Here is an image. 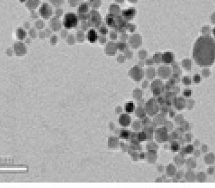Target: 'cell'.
Listing matches in <instances>:
<instances>
[{
	"label": "cell",
	"instance_id": "11",
	"mask_svg": "<svg viewBox=\"0 0 215 188\" xmlns=\"http://www.w3.org/2000/svg\"><path fill=\"white\" fill-rule=\"evenodd\" d=\"M174 55L173 53L167 52L164 53L162 56V60L165 63H170L173 61Z\"/></svg>",
	"mask_w": 215,
	"mask_h": 188
},
{
	"label": "cell",
	"instance_id": "1",
	"mask_svg": "<svg viewBox=\"0 0 215 188\" xmlns=\"http://www.w3.org/2000/svg\"><path fill=\"white\" fill-rule=\"evenodd\" d=\"M193 57L197 65L203 67L212 65L215 62V41L209 35L199 37L194 43Z\"/></svg>",
	"mask_w": 215,
	"mask_h": 188
},
{
	"label": "cell",
	"instance_id": "21",
	"mask_svg": "<svg viewBox=\"0 0 215 188\" xmlns=\"http://www.w3.org/2000/svg\"><path fill=\"white\" fill-rule=\"evenodd\" d=\"M192 94V92L190 90H185L184 92V94L186 97H189Z\"/></svg>",
	"mask_w": 215,
	"mask_h": 188
},
{
	"label": "cell",
	"instance_id": "17",
	"mask_svg": "<svg viewBox=\"0 0 215 188\" xmlns=\"http://www.w3.org/2000/svg\"><path fill=\"white\" fill-rule=\"evenodd\" d=\"M170 147H171V150L173 152H177L180 149V146H179L178 143L177 142H174L172 143Z\"/></svg>",
	"mask_w": 215,
	"mask_h": 188
},
{
	"label": "cell",
	"instance_id": "13",
	"mask_svg": "<svg viewBox=\"0 0 215 188\" xmlns=\"http://www.w3.org/2000/svg\"><path fill=\"white\" fill-rule=\"evenodd\" d=\"M39 4V0H28L26 3V6L29 8H36Z\"/></svg>",
	"mask_w": 215,
	"mask_h": 188
},
{
	"label": "cell",
	"instance_id": "16",
	"mask_svg": "<svg viewBox=\"0 0 215 188\" xmlns=\"http://www.w3.org/2000/svg\"><path fill=\"white\" fill-rule=\"evenodd\" d=\"M130 132L126 130H123L120 132V137L124 139H128L130 137Z\"/></svg>",
	"mask_w": 215,
	"mask_h": 188
},
{
	"label": "cell",
	"instance_id": "19",
	"mask_svg": "<svg viewBox=\"0 0 215 188\" xmlns=\"http://www.w3.org/2000/svg\"><path fill=\"white\" fill-rule=\"evenodd\" d=\"M146 138V134L144 132H140L138 135V139L140 141H144Z\"/></svg>",
	"mask_w": 215,
	"mask_h": 188
},
{
	"label": "cell",
	"instance_id": "20",
	"mask_svg": "<svg viewBox=\"0 0 215 188\" xmlns=\"http://www.w3.org/2000/svg\"><path fill=\"white\" fill-rule=\"evenodd\" d=\"M99 32L100 33H101L103 35H106L108 32V29L106 28V27H102L99 28Z\"/></svg>",
	"mask_w": 215,
	"mask_h": 188
},
{
	"label": "cell",
	"instance_id": "15",
	"mask_svg": "<svg viewBox=\"0 0 215 188\" xmlns=\"http://www.w3.org/2000/svg\"><path fill=\"white\" fill-rule=\"evenodd\" d=\"M88 10V6L87 4H83L79 7V12L80 13L87 12Z\"/></svg>",
	"mask_w": 215,
	"mask_h": 188
},
{
	"label": "cell",
	"instance_id": "7",
	"mask_svg": "<svg viewBox=\"0 0 215 188\" xmlns=\"http://www.w3.org/2000/svg\"><path fill=\"white\" fill-rule=\"evenodd\" d=\"M136 14V10L133 8L126 9L122 11V16L127 20H132Z\"/></svg>",
	"mask_w": 215,
	"mask_h": 188
},
{
	"label": "cell",
	"instance_id": "18",
	"mask_svg": "<svg viewBox=\"0 0 215 188\" xmlns=\"http://www.w3.org/2000/svg\"><path fill=\"white\" fill-rule=\"evenodd\" d=\"M193 151V147L192 145H188L184 148V152L186 154H190Z\"/></svg>",
	"mask_w": 215,
	"mask_h": 188
},
{
	"label": "cell",
	"instance_id": "12",
	"mask_svg": "<svg viewBox=\"0 0 215 188\" xmlns=\"http://www.w3.org/2000/svg\"><path fill=\"white\" fill-rule=\"evenodd\" d=\"M16 36L19 40H23L26 36V32L25 30L22 28H18L16 31Z\"/></svg>",
	"mask_w": 215,
	"mask_h": 188
},
{
	"label": "cell",
	"instance_id": "3",
	"mask_svg": "<svg viewBox=\"0 0 215 188\" xmlns=\"http://www.w3.org/2000/svg\"><path fill=\"white\" fill-rule=\"evenodd\" d=\"M106 23L111 27H115L116 28H120L124 27V21L120 17L115 16L113 15H108L106 17Z\"/></svg>",
	"mask_w": 215,
	"mask_h": 188
},
{
	"label": "cell",
	"instance_id": "10",
	"mask_svg": "<svg viewBox=\"0 0 215 188\" xmlns=\"http://www.w3.org/2000/svg\"><path fill=\"white\" fill-rule=\"evenodd\" d=\"M100 16L99 14L96 11L91 12V21L92 23L95 24V27L99 26L100 23Z\"/></svg>",
	"mask_w": 215,
	"mask_h": 188
},
{
	"label": "cell",
	"instance_id": "9",
	"mask_svg": "<svg viewBox=\"0 0 215 188\" xmlns=\"http://www.w3.org/2000/svg\"><path fill=\"white\" fill-rule=\"evenodd\" d=\"M119 122L122 126L128 127L131 122V118L128 115L124 114L120 116L119 119Z\"/></svg>",
	"mask_w": 215,
	"mask_h": 188
},
{
	"label": "cell",
	"instance_id": "23",
	"mask_svg": "<svg viewBox=\"0 0 215 188\" xmlns=\"http://www.w3.org/2000/svg\"><path fill=\"white\" fill-rule=\"evenodd\" d=\"M213 34L214 36L215 37V27L213 28Z\"/></svg>",
	"mask_w": 215,
	"mask_h": 188
},
{
	"label": "cell",
	"instance_id": "24",
	"mask_svg": "<svg viewBox=\"0 0 215 188\" xmlns=\"http://www.w3.org/2000/svg\"><path fill=\"white\" fill-rule=\"evenodd\" d=\"M25 0H20V1H21V2H24Z\"/></svg>",
	"mask_w": 215,
	"mask_h": 188
},
{
	"label": "cell",
	"instance_id": "2",
	"mask_svg": "<svg viewBox=\"0 0 215 188\" xmlns=\"http://www.w3.org/2000/svg\"><path fill=\"white\" fill-rule=\"evenodd\" d=\"M78 17L75 13L69 12L64 15L63 23L66 28L71 29L76 27L78 25Z\"/></svg>",
	"mask_w": 215,
	"mask_h": 188
},
{
	"label": "cell",
	"instance_id": "22",
	"mask_svg": "<svg viewBox=\"0 0 215 188\" xmlns=\"http://www.w3.org/2000/svg\"><path fill=\"white\" fill-rule=\"evenodd\" d=\"M200 79H201V78H200V75H194V82H196V83H199V82H200Z\"/></svg>",
	"mask_w": 215,
	"mask_h": 188
},
{
	"label": "cell",
	"instance_id": "4",
	"mask_svg": "<svg viewBox=\"0 0 215 188\" xmlns=\"http://www.w3.org/2000/svg\"><path fill=\"white\" fill-rule=\"evenodd\" d=\"M39 13L43 18L47 19L52 15V8L48 4H43L39 9Z\"/></svg>",
	"mask_w": 215,
	"mask_h": 188
},
{
	"label": "cell",
	"instance_id": "5",
	"mask_svg": "<svg viewBox=\"0 0 215 188\" xmlns=\"http://www.w3.org/2000/svg\"><path fill=\"white\" fill-rule=\"evenodd\" d=\"M130 75L136 81H139L142 78L143 72L141 68L138 67H134L131 70Z\"/></svg>",
	"mask_w": 215,
	"mask_h": 188
},
{
	"label": "cell",
	"instance_id": "8",
	"mask_svg": "<svg viewBox=\"0 0 215 188\" xmlns=\"http://www.w3.org/2000/svg\"><path fill=\"white\" fill-rule=\"evenodd\" d=\"M87 39L90 43H94L98 40V34L94 29H90L87 33Z\"/></svg>",
	"mask_w": 215,
	"mask_h": 188
},
{
	"label": "cell",
	"instance_id": "14",
	"mask_svg": "<svg viewBox=\"0 0 215 188\" xmlns=\"http://www.w3.org/2000/svg\"><path fill=\"white\" fill-rule=\"evenodd\" d=\"M135 108V105L132 102H128L125 105V110L128 113H132Z\"/></svg>",
	"mask_w": 215,
	"mask_h": 188
},
{
	"label": "cell",
	"instance_id": "6",
	"mask_svg": "<svg viewBox=\"0 0 215 188\" xmlns=\"http://www.w3.org/2000/svg\"><path fill=\"white\" fill-rule=\"evenodd\" d=\"M14 51L17 55H23L26 51V48L25 45L21 42H17L14 45Z\"/></svg>",
	"mask_w": 215,
	"mask_h": 188
}]
</instances>
